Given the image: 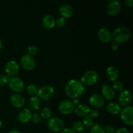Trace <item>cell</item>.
I'll use <instances>...</instances> for the list:
<instances>
[{"instance_id":"cell-1","label":"cell","mask_w":133,"mask_h":133,"mask_svg":"<svg viewBox=\"0 0 133 133\" xmlns=\"http://www.w3.org/2000/svg\"><path fill=\"white\" fill-rule=\"evenodd\" d=\"M84 89L83 83L79 80L72 79L66 84L65 87V92L69 97L71 99H77L84 93Z\"/></svg>"},{"instance_id":"cell-2","label":"cell","mask_w":133,"mask_h":133,"mask_svg":"<svg viewBox=\"0 0 133 133\" xmlns=\"http://www.w3.org/2000/svg\"><path fill=\"white\" fill-rule=\"evenodd\" d=\"M114 42L116 44H120L127 42L131 36L130 31L127 27H119L115 29L112 34Z\"/></svg>"},{"instance_id":"cell-3","label":"cell","mask_w":133,"mask_h":133,"mask_svg":"<svg viewBox=\"0 0 133 133\" xmlns=\"http://www.w3.org/2000/svg\"><path fill=\"white\" fill-rule=\"evenodd\" d=\"M48 129L51 131L58 132L62 131L64 127V122L61 118L58 117H53L50 118L48 122Z\"/></svg>"},{"instance_id":"cell-4","label":"cell","mask_w":133,"mask_h":133,"mask_svg":"<svg viewBox=\"0 0 133 133\" xmlns=\"http://www.w3.org/2000/svg\"><path fill=\"white\" fill-rule=\"evenodd\" d=\"M120 117L122 120L128 125L133 124V107L131 106L125 107L121 110Z\"/></svg>"},{"instance_id":"cell-5","label":"cell","mask_w":133,"mask_h":133,"mask_svg":"<svg viewBox=\"0 0 133 133\" xmlns=\"http://www.w3.org/2000/svg\"><path fill=\"white\" fill-rule=\"evenodd\" d=\"M9 88L16 93H19L24 89V82L22 79L16 77L10 78L9 81Z\"/></svg>"},{"instance_id":"cell-6","label":"cell","mask_w":133,"mask_h":133,"mask_svg":"<svg viewBox=\"0 0 133 133\" xmlns=\"http://www.w3.org/2000/svg\"><path fill=\"white\" fill-rule=\"evenodd\" d=\"M98 80V75L94 71H88L83 75L81 78V81L83 84L87 86H90L94 84Z\"/></svg>"},{"instance_id":"cell-7","label":"cell","mask_w":133,"mask_h":133,"mask_svg":"<svg viewBox=\"0 0 133 133\" xmlns=\"http://www.w3.org/2000/svg\"><path fill=\"white\" fill-rule=\"evenodd\" d=\"M54 94V89L50 86H44L38 91V97L42 100L47 101L51 98Z\"/></svg>"},{"instance_id":"cell-8","label":"cell","mask_w":133,"mask_h":133,"mask_svg":"<svg viewBox=\"0 0 133 133\" xmlns=\"http://www.w3.org/2000/svg\"><path fill=\"white\" fill-rule=\"evenodd\" d=\"M21 64L22 67L28 71L33 70L36 65L34 57L29 54H25L22 56L21 58Z\"/></svg>"},{"instance_id":"cell-9","label":"cell","mask_w":133,"mask_h":133,"mask_svg":"<svg viewBox=\"0 0 133 133\" xmlns=\"http://www.w3.org/2000/svg\"><path fill=\"white\" fill-rule=\"evenodd\" d=\"M75 104L71 101H63L58 105V110L60 112L64 115L72 113L75 110Z\"/></svg>"},{"instance_id":"cell-10","label":"cell","mask_w":133,"mask_h":133,"mask_svg":"<svg viewBox=\"0 0 133 133\" xmlns=\"http://www.w3.org/2000/svg\"><path fill=\"white\" fill-rule=\"evenodd\" d=\"M121 8H122V6H121V3H119V1L114 0V1H110L109 3L108 4L107 7V12L109 15L113 16L119 12V11L121 10Z\"/></svg>"},{"instance_id":"cell-11","label":"cell","mask_w":133,"mask_h":133,"mask_svg":"<svg viewBox=\"0 0 133 133\" xmlns=\"http://www.w3.org/2000/svg\"><path fill=\"white\" fill-rule=\"evenodd\" d=\"M19 70V66L18 62L15 61H10L6 63L5 66V72L8 76H14L18 74Z\"/></svg>"},{"instance_id":"cell-12","label":"cell","mask_w":133,"mask_h":133,"mask_svg":"<svg viewBox=\"0 0 133 133\" xmlns=\"http://www.w3.org/2000/svg\"><path fill=\"white\" fill-rule=\"evenodd\" d=\"M132 99V94L129 90H123L118 96V101L119 104L123 107H127Z\"/></svg>"},{"instance_id":"cell-13","label":"cell","mask_w":133,"mask_h":133,"mask_svg":"<svg viewBox=\"0 0 133 133\" xmlns=\"http://www.w3.org/2000/svg\"><path fill=\"white\" fill-rule=\"evenodd\" d=\"M89 103L94 107L101 108L105 105V100L100 94H94L90 97Z\"/></svg>"},{"instance_id":"cell-14","label":"cell","mask_w":133,"mask_h":133,"mask_svg":"<svg viewBox=\"0 0 133 133\" xmlns=\"http://www.w3.org/2000/svg\"><path fill=\"white\" fill-rule=\"evenodd\" d=\"M101 94L103 99L107 100H112L115 97V91L112 87L108 84H104L101 87Z\"/></svg>"},{"instance_id":"cell-15","label":"cell","mask_w":133,"mask_h":133,"mask_svg":"<svg viewBox=\"0 0 133 133\" xmlns=\"http://www.w3.org/2000/svg\"><path fill=\"white\" fill-rule=\"evenodd\" d=\"M74 9L68 3H62L59 6V12L62 17L66 18H69L72 16Z\"/></svg>"},{"instance_id":"cell-16","label":"cell","mask_w":133,"mask_h":133,"mask_svg":"<svg viewBox=\"0 0 133 133\" xmlns=\"http://www.w3.org/2000/svg\"><path fill=\"white\" fill-rule=\"evenodd\" d=\"M98 37L101 42L108 43L112 40V32L107 28H101L98 31Z\"/></svg>"},{"instance_id":"cell-17","label":"cell","mask_w":133,"mask_h":133,"mask_svg":"<svg viewBox=\"0 0 133 133\" xmlns=\"http://www.w3.org/2000/svg\"><path fill=\"white\" fill-rule=\"evenodd\" d=\"M10 103L16 108H21L25 103V99L22 95L19 94H14L10 96Z\"/></svg>"},{"instance_id":"cell-18","label":"cell","mask_w":133,"mask_h":133,"mask_svg":"<svg viewBox=\"0 0 133 133\" xmlns=\"http://www.w3.org/2000/svg\"><path fill=\"white\" fill-rule=\"evenodd\" d=\"M107 76L111 81H115L119 77V70L114 66H110L107 70Z\"/></svg>"},{"instance_id":"cell-19","label":"cell","mask_w":133,"mask_h":133,"mask_svg":"<svg viewBox=\"0 0 133 133\" xmlns=\"http://www.w3.org/2000/svg\"><path fill=\"white\" fill-rule=\"evenodd\" d=\"M42 23L44 27L47 29H51L55 25V20L50 14H46L44 16L42 19Z\"/></svg>"},{"instance_id":"cell-20","label":"cell","mask_w":133,"mask_h":133,"mask_svg":"<svg viewBox=\"0 0 133 133\" xmlns=\"http://www.w3.org/2000/svg\"><path fill=\"white\" fill-rule=\"evenodd\" d=\"M32 114L29 109H25L21 110L18 114V119L22 123H25L31 119Z\"/></svg>"},{"instance_id":"cell-21","label":"cell","mask_w":133,"mask_h":133,"mask_svg":"<svg viewBox=\"0 0 133 133\" xmlns=\"http://www.w3.org/2000/svg\"><path fill=\"white\" fill-rule=\"evenodd\" d=\"M75 112L79 116H85L89 114L90 109L89 107L85 104H79L75 109Z\"/></svg>"},{"instance_id":"cell-22","label":"cell","mask_w":133,"mask_h":133,"mask_svg":"<svg viewBox=\"0 0 133 133\" xmlns=\"http://www.w3.org/2000/svg\"><path fill=\"white\" fill-rule=\"evenodd\" d=\"M107 110H108L109 112H110V114H119V112L122 110V109H121L120 106L118 105V103L114 102L109 103V104L107 106Z\"/></svg>"},{"instance_id":"cell-23","label":"cell","mask_w":133,"mask_h":133,"mask_svg":"<svg viewBox=\"0 0 133 133\" xmlns=\"http://www.w3.org/2000/svg\"><path fill=\"white\" fill-rule=\"evenodd\" d=\"M28 106L31 110H37L40 108V101L37 97H32L29 101Z\"/></svg>"},{"instance_id":"cell-24","label":"cell","mask_w":133,"mask_h":133,"mask_svg":"<svg viewBox=\"0 0 133 133\" xmlns=\"http://www.w3.org/2000/svg\"><path fill=\"white\" fill-rule=\"evenodd\" d=\"M40 116L44 119H50L52 116V112L49 108L45 107L40 112Z\"/></svg>"},{"instance_id":"cell-25","label":"cell","mask_w":133,"mask_h":133,"mask_svg":"<svg viewBox=\"0 0 133 133\" xmlns=\"http://www.w3.org/2000/svg\"><path fill=\"white\" fill-rule=\"evenodd\" d=\"M91 133H105L104 128L98 124L93 125L90 129Z\"/></svg>"},{"instance_id":"cell-26","label":"cell","mask_w":133,"mask_h":133,"mask_svg":"<svg viewBox=\"0 0 133 133\" xmlns=\"http://www.w3.org/2000/svg\"><path fill=\"white\" fill-rule=\"evenodd\" d=\"M73 129L75 132H82L84 130V125L81 122H75L73 123Z\"/></svg>"},{"instance_id":"cell-27","label":"cell","mask_w":133,"mask_h":133,"mask_svg":"<svg viewBox=\"0 0 133 133\" xmlns=\"http://www.w3.org/2000/svg\"><path fill=\"white\" fill-rule=\"evenodd\" d=\"M38 91V89L36 86H35V84H29V85L27 87V92L29 94L32 95V96L37 94Z\"/></svg>"},{"instance_id":"cell-28","label":"cell","mask_w":133,"mask_h":133,"mask_svg":"<svg viewBox=\"0 0 133 133\" xmlns=\"http://www.w3.org/2000/svg\"><path fill=\"white\" fill-rule=\"evenodd\" d=\"M83 124L87 127H90L93 125V119L89 115H87L84 117L83 119Z\"/></svg>"},{"instance_id":"cell-29","label":"cell","mask_w":133,"mask_h":133,"mask_svg":"<svg viewBox=\"0 0 133 133\" xmlns=\"http://www.w3.org/2000/svg\"><path fill=\"white\" fill-rule=\"evenodd\" d=\"M55 24L58 28H62L66 25V19L63 17L61 16L55 20Z\"/></svg>"},{"instance_id":"cell-30","label":"cell","mask_w":133,"mask_h":133,"mask_svg":"<svg viewBox=\"0 0 133 133\" xmlns=\"http://www.w3.org/2000/svg\"><path fill=\"white\" fill-rule=\"evenodd\" d=\"M113 89L118 91V92L122 91L123 89V83L121 81H115L114 84H113Z\"/></svg>"},{"instance_id":"cell-31","label":"cell","mask_w":133,"mask_h":133,"mask_svg":"<svg viewBox=\"0 0 133 133\" xmlns=\"http://www.w3.org/2000/svg\"><path fill=\"white\" fill-rule=\"evenodd\" d=\"M9 80H10V77L8 75H0V87H2L3 86L6 85L7 83H9Z\"/></svg>"},{"instance_id":"cell-32","label":"cell","mask_w":133,"mask_h":133,"mask_svg":"<svg viewBox=\"0 0 133 133\" xmlns=\"http://www.w3.org/2000/svg\"><path fill=\"white\" fill-rule=\"evenodd\" d=\"M31 119H32V122H33L34 123L37 124V123H39L42 121V117L40 114H38V113L37 112H35L32 115Z\"/></svg>"},{"instance_id":"cell-33","label":"cell","mask_w":133,"mask_h":133,"mask_svg":"<svg viewBox=\"0 0 133 133\" xmlns=\"http://www.w3.org/2000/svg\"><path fill=\"white\" fill-rule=\"evenodd\" d=\"M27 50H28V54L31 56L35 55L38 53V48L36 45H30L28 48Z\"/></svg>"},{"instance_id":"cell-34","label":"cell","mask_w":133,"mask_h":133,"mask_svg":"<svg viewBox=\"0 0 133 133\" xmlns=\"http://www.w3.org/2000/svg\"><path fill=\"white\" fill-rule=\"evenodd\" d=\"M90 116L93 119V118H97L99 116V112L97 110V109H93V110H90L89 112Z\"/></svg>"},{"instance_id":"cell-35","label":"cell","mask_w":133,"mask_h":133,"mask_svg":"<svg viewBox=\"0 0 133 133\" xmlns=\"http://www.w3.org/2000/svg\"><path fill=\"white\" fill-rule=\"evenodd\" d=\"M105 133H116V130L112 126L107 125L104 128Z\"/></svg>"},{"instance_id":"cell-36","label":"cell","mask_w":133,"mask_h":133,"mask_svg":"<svg viewBox=\"0 0 133 133\" xmlns=\"http://www.w3.org/2000/svg\"><path fill=\"white\" fill-rule=\"evenodd\" d=\"M61 133H77V132H75L73 129L66 128V129H64L62 130Z\"/></svg>"},{"instance_id":"cell-37","label":"cell","mask_w":133,"mask_h":133,"mask_svg":"<svg viewBox=\"0 0 133 133\" xmlns=\"http://www.w3.org/2000/svg\"><path fill=\"white\" fill-rule=\"evenodd\" d=\"M116 133H130L129 131L125 127H122V128L119 129L116 131Z\"/></svg>"},{"instance_id":"cell-38","label":"cell","mask_w":133,"mask_h":133,"mask_svg":"<svg viewBox=\"0 0 133 133\" xmlns=\"http://www.w3.org/2000/svg\"><path fill=\"white\" fill-rule=\"evenodd\" d=\"M125 3L129 7H132L133 6V1L132 0H125Z\"/></svg>"},{"instance_id":"cell-39","label":"cell","mask_w":133,"mask_h":133,"mask_svg":"<svg viewBox=\"0 0 133 133\" xmlns=\"http://www.w3.org/2000/svg\"><path fill=\"white\" fill-rule=\"evenodd\" d=\"M119 48V45H118V44H116V43H113L111 45V49L112 50H116V49H118Z\"/></svg>"},{"instance_id":"cell-40","label":"cell","mask_w":133,"mask_h":133,"mask_svg":"<svg viewBox=\"0 0 133 133\" xmlns=\"http://www.w3.org/2000/svg\"><path fill=\"white\" fill-rule=\"evenodd\" d=\"M8 133H21L19 132V131H18V130H12V131H10V132H9Z\"/></svg>"},{"instance_id":"cell-41","label":"cell","mask_w":133,"mask_h":133,"mask_svg":"<svg viewBox=\"0 0 133 133\" xmlns=\"http://www.w3.org/2000/svg\"><path fill=\"white\" fill-rule=\"evenodd\" d=\"M1 48H2V42H1V40H0V50H1Z\"/></svg>"},{"instance_id":"cell-42","label":"cell","mask_w":133,"mask_h":133,"mask_svg":"<svg viewBox=\"0 0 133 133\" xmlns=\"http://www.w3.org/2000/svg\"><path fill=\"white\" fill-rule=\"evenodd\" d=\"M1 126H2V122H1V121L0 120V129H1Z\"/></svg>"},{"instance_id":"cell-43","label":"cell","mask_w":133,"mask_h":133,"mask_svg":"<svg viewBox=\"0 0 133 133\" xmlns=\"http://www.w3.org/2000/svg\"><path fill=\"white\" fill-rule=\"evenodd\" d=\"M3 133H5V132H3Z\"/></svg>"}]
</instances>
